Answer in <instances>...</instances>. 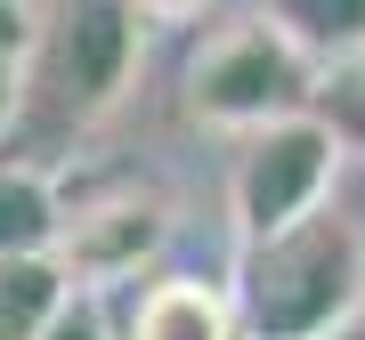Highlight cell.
<instances>
[{"label": "cell", "mask_w": 365, "mask_h": 340, "mask_svg": "<svg viewBox=\"0 0 365 340\" xmlns=\"http://www.w3.org/2000/svg\"><path fill=\"white\" fill-rule=\"evenodd\" d=\"M227 300L244 340H333L365 308V227L325 203L276 235L235 243Z\"/></svg>", "instance_id": "cell-1"}, {"label": "cell", "mask_w": 365, "mask_h": 340, "mask_svg": "<svg viewBox=\"0 0 365 340\" xmlns=\"http://www.w3.org/2000/svg\"><path fill=\"white\" fill-rule=\"evenodd\" d=\"M146 25L130 0H25V57H16V122L90 130L130 97Z\"/></svg>", "instance_id": "cell-2"}, {"label": "cell", "mask_w": 365, "mask_h": 340, "mask_svg": "<svg viewBox=\"0 0 365 340\" xmlns=\"http://www.w3.org/2000/svg\"><path fill=\"white\" fill-rule=\"evenodd\" d=\"M309 97H317V65L268 25L260 9L220 25L195 57H187V114H195L203 130L244 138V130H268V122L309 114Z\"/></svg>", "instance_id": "cell-3"}, {"label": "cell", "mask_w": 365, "mask_h": 340, "mask_svg": "<svg viewBox=\"0 0 365 340\" xmlns=\"http://www.w3.org/2000/svg\"><path fill=\"white\" fill-rule=\"evenodd\" d=\"M333 179H341V146H333V130H325L317 114L244 130V138H235V162H227V219H235V243L276 235V227L325 211V203H333Z\"/></svg>", "instance_id": "cell-4"}, {"label": "cell", "mask_w": 365, "mask_h": 340, "mask_svg": "<svg viewBox=\"0 0 365 340\" xmlns=\"http://www.w3.org/2000/svg\"><path fill=\"white\" fill-rule=\"evenodd\" d=\"M163 235H170V195L146 186V179H114V186H98V195H73L66 203L49 267L66 275L73 292L114 300V292L163 251Z\"/></svg>", "instance_id": "cell-5"}, {"label": "cell", "mask_w": 365, "mask_h": 340, "mask_svg": "<svg viewBox=\"0 0 365 340\" xmlns=\"http://www.w3.org/2000/svg\"><path fill=\"white\" fill-rule=\"evenodd\" d=\"M114 340H244V324H235L227 284H211V275H146Z\"/></svg>", "instance_id": "cell-6"}, {"label": "cell", "mask_w": 365, "mask_h": 340, "mask_svg": "<svg viewBox=\"0 0 365 340\" xmlns=\"http://www.w3.org/2000/svg\"><path fill=\"white\" fill-rule=\"evenodd\" d=\"M57 219H66L57 170L33 154H0V260H49Z\"/></svg>", "instance_id": "cell-7"}, {"label": "cell", "mask_w": 365, "mask_h": 340, "mask_svg": "<svg viewBox=\"0 0 365 340\" xmlns=\"http://www.w3.org/2000/svg\"><path fill=\"white\" fill-rule=\"evenodd\" d=\"M260 16L309 65H341L365 49V0H260Z\"/></svg>", "instance_id": "cell-8"}, {"label": "cell", "mask_w": 365, "mask_h": 340, "mask_svg": "<svg viewBox=\"0 0 365 340\" xmlns=\"http://www.w3.org/2000/svg\"><path fill=\"white\" fill-rule=\"evenodd\" d=\"M309 114L333 130L341 162L365 154V49H357V57H341V65H317V97H309Z\"/></svg>", "instance_id": "cell-9"}, {"label": "cell", "mask_w": 365, "mask_h": 340, "mask_svg": "<svg viewBox=\"0 0 365 340\" xmlns=\"http://www.w3.org/2000/svg\"><path fill=\"white\" fill-rule=\"evenodd\" d=\"M57 300H66V275L49 260H0V340H33Z\"/></svg>", "instance_id": "cell-10"}, {"label": "cell", "mask_w": 365, "mask_h": 340, "mask_svg": "<svg viewBox=\"0 0 365 340\" xmlns=\"http://www.w3.org/2000/svg\"><path fill=\"white\" fill-rule=\"evenodd\" d=\"M33 340H114V308H106L98 292H73V284H66V300L41 316Z\"/></svg>", "instance_id": "cell-11"}, {"label": "cell", "mask_w": 365, "mask_h": 340, "mask_svg": "<svg viewBox=\"0 0 365 340\" xmlns=\"http://www.w3.org/2000/svg\"><path fill=\"white\" fill-rule=\"evenodd\" d=\"M211 0H130V16L138 25H187V16H203Z\"/></svg>", "instance_id": "cell-12"}, {"label": "cell", "mask_w": 365, "mask_h": 340, "mask_svg": "<svg viewBox=\"0 0 365 340\" xmlns=\"http://www.w3.org/2000/svg\"><path fill=\"white\" fill-rule=\"evenodd\" d=\"M9 130H16V65L0 57V138H9Z\"/></svg>", "instance_id": "cell-13"}]
</instances>
